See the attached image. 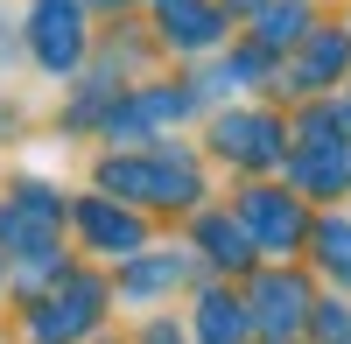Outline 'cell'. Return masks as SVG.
I'll use <instances>...</instances> for the list:
<instances>
[{"instance_id": "cell-1", "label": "cell", "mask_w": 351, "mask_h": 344, "mask_svg": "<svg viewBox=\"0 0 351 344\" xmlns=\"http://www.w3.org/2000/svg\"><path fill=\"white\" fill-rule=\"evenodd\" d=\"M106 183L127 190V197H197V176H190L176 155H155V162H112Z\"/></svg>"}, {"instance_id": "cell-5", "label": "cell", "mask_w": 351, "mask_h": 344, "mask_svg": "<svg viewBox=\"0 0 351 344\" xmlns=\"http://www.w3.org/2000/svg\"><path fill=\"white\" fill-rule=\"evenodd\" d=\"M246 218H253V225H260V232H267L274 246H288V239L302 232L295 204H281V197H267V190H253V197H246Z\"/></svg>"}, {"instance_id": "cell-2", "label": "cell", "mask_w": 351, "mask_h": 344, "mask_svg": "<svg viewBox=\"0 0 351 344\" xmlns=\"http://www.w3.org/2000/svg\"><path fill=\"white\" fill-rule=\"evenodd\" d=\"M36 56L49 71H71L77 64V49H84V21H77V8H64V0H43L36 8Z\"/></svg>"}, {"instance_id": "cell-10", "label": "cell", "mask_w": 351, "mask_h": 344, "mask_svg": "<svg viewBox=\"0 0 351 344\" xmlns=\"http://www.w3.org/2000/svg\"><path fill=\"white\" fill-rule=\"evenodd\" d=\"M337 64H344V36H324V42L309 49V71H302V84H316V77H324V71H337Z\"/></svg>"}, {"instance_id": "cell-8", "label": "cell", "mask_w": 351, "mask_h": 344, "mask_svg": "<svg viewBox=\"0 0 351 344\" xmlns=\"http://www.w3.org/2000/svg\"><path fill=\"white\" fill-rule=\"evenodd\" d=\"M239 330H246V317L232 302H204V344H232Z\"/></svg>"}, {"instance_id": "cell-7", "label": "cell", "mask_w": 351, "mask_h": 344, "mask_svg": "<svg viewBox=\"0 0 351 344\" xmlns=\"http://www.w3.org/2000/svg\"><path fill=\"white\" fill-rule=\"evenodd\" d=\"M260 302H267L260 317H267L274 330H295V323H302V288H295V281H267V288H260Z\"/></svg>"}, {"instance_id": "cell-3", "label": "cell", "mask_w": 351, "mask_h": 344, "mask_svg": "<svg viewBox=\"0 0 351 344\" xmlns=\"http://www.w3.org/2000/svg\"><path fill=\"white\" fill-rule=\"evenodd\" d=\"M162 21H169V36L183 42V49H204V42H218V14L204 8V0H162Z\"/></svg>"}, {"instance_id": "cell-11", "label": "cell", "mask_w": 351, "mask_h": 344, "mask_svg": "<svg viewBox=\"0 0 351 344\" xmlns=\"http://www.w3.org/2000/svg\"><path fill=\"white\" fill-rule=\"evenodd\" d=\"M309 183H351V155H330V162H302Z\"/></svg>"}, {"instance_id": "cell-12", "label": "cell", "mask_w": 351, "mask_h": 344, "mask_svg": "<svg viewBox=\"0 0 351 344\" xmlns=\"http://www.w3.org/2000/svg\"><path fill=\"white\" fill-rule=\"evenodd\" d=\"M324 246H330V267H337V274H351V232H344V225H330Z\"/></svg>"}, {"instance_id": "cell-4", "label": "cell", "mask_w": 351, "mask_h": 344, "mask_svg": "<svg viewBox=\"0 0 351 344\" xmlns=\"http://www.w3.org/2000/svg\"><path fill=\"white\" fill-rule=\"evenodd\" d=\"M218 148L239 162H274V120H218Z\"/></svg>"}, {"instance_id": "cell-13", "label": "cell", "mask_w": 351, "mask_h": 344, "mask_svg": "<svg viewBox=\"0 0 351 344\" xmlns=\"http://www.w3.org/2000/svg\"><path fill=\"white\" fill-rule=\"evenodd\" d=\"M260 21H267V36H274V42H281V36H295V28H302V14H295V8H288V14H281V8H267Z\"/></svg>"}, {"instance_id": "cell-9", "label": "cell", "mask_w": 351, "mask_h": 344, "mask_svg": "<svg viewBox=\"0 0 351 344\" xmlns=\"http://www.w3.org/2000/svg\"><path fill=\"white\" fill-rule=\"evenodd\" d=\"M204 239L218 246V260H246V232H239V225H225V218H211V225H204Z\"/></svg>"}, {"instance_id": "cell-6", "label": "cell", "mask_w": 351, "mask_h": 344, "mask_svg": "<svg viewBox=\"0 0 351 344\" xmlns=\"http://www.w3.org/2000/svg\"><path fill=\"white\" fill-rule=\"evenodd\" d=\"M77 218H84V232H92L99 246H112V253H134V246H141V225L120 218V211H106V204H84Z\"/></svg>"}]
</instances>
